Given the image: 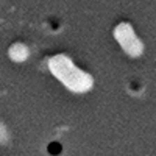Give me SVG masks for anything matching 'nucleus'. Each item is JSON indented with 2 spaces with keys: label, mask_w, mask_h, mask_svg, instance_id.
I'll list each match as a JSON object with an SVG mask.
<instances>
[{
  "label": "nucleus",
  "mask_w": 156,
  "mask_h": 156,
  "mask_svg": "<svg viewBox=\"0 0 156 156\" xmlns=\"http://www.w3.org/2000/svg\"><path fill=\"white\" fill-rule=\"evenodd\" d=\"M47 150H48L50 154L56 156V154L61 153V144H58V142H51V144H48V148Z\"/></svg>",
  "instance_id": "nucleus-3"
},
{
  "label": "nucleus",
  "mask_w": 156,
  "mask_h": 156,
  "mask_svg": "<svg viewBox=\"0 0 156 156\" xmlns=\"http://www.w3.org/2000/svg\"><path fill=\"white\" fill-rule=\"evenodd\" d=\"M50 67L53 70V73L73 92H86V90L90 89V86L94 83L92 76L83 70H80L72 62V59H69L64 55L55 56L50 62Z\"/></svg>",
  "instance_id": "nucleus-1"
},
{
  "label": "nucleus",
  "mask_w": 156,
  "mask_h": 156,
  "mask_svg": "<svg viewBox=\"0 0 156 156\" xmlns=\"http://www.w3.org/2000/svg\"><path fill=\"white\" fill-rule=\"evenodd\" d=\"M114 36L122 45V48L129 56H139L144 51V44L139 41V37L134 34L133 27L129 23H119L114 30Z\"/></svg>",
  "instance_id": "nucleus-2"
}]
</instances>
